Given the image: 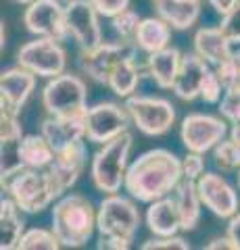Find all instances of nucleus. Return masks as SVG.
<instances>
[{"mask_svg": "<svg viewBox=\"0 0 240 250\" xmlns=\"http://www.w3.org/2000/svg\"><path fill=\"white\" fill-rule=\"evenodd\" d=\"M182 179V161L165 148H154L140 154L128 167L123 188L134 200L151 205L172 194Z\"/></svg>", "mask_w": 240, "mask_h": 250, "instance_id": "obj_1", "label": "nucleus"}, {"mask_svg": "<svg viewBox=\"0 0 240 250\" xmlns=\"http://www.w3.org/2000/svg\"><path fill=\"white\" fill-rule=\"evenodd\" d=\"M94 205L82 194H67L52 208V231L67 248H82L88 244L96 229Z\"/></svg>", "mask_w": 240, "mask_h": 250, "instance_id": "obj_2", "label": "nucleus"}, {"mask_svg": "<svg viewBox=\"0 0 240 250\" xmlns=\"http://www.w3.org/2000/svg\"><path fill=\"white\" fill-rule=\"evenodd\" d=\"M6 194L15 200L23 213L36 215L48 208L65 190L59 186L48 169H21L9 182H4Z\"/></svg>", "mask_w": 240, "mask_h": 250, "instance_id": "obj_3", "label": "nucleus"}, {"mask_svg": "<svg viewBox=\"0 0 240 250\" xmlns=\"http://www.w3.org/2000/svg\"><path fill=\"white\" fill-rule=\"evenodd\" d=\"M134 146V138L130 131H123L117 138L100 144V148L92 156L90 177L98 192L117 194L121 186L126 184L128 173V159Z\"/></svg>", "mask_w": 240, "mask_h": 250, "instance_id": "obj_4", "label": "nucleus"}, {"mask_svg": "<svg viewBox=\"0 0 240 250\" xmlns=\"http://www.w3.org/2000/svg\"><path fill=\"white\" fill-rule=\"evenodd\" d=\"M140 225V210L126 196L107 194L98 205L96 229L100 238H117L131 242Z\"/></svg>", "mask_w": 240, "mask_h": 250, "instance_id": "obj_5", "label": "nucleus"}, {"mask_svg": "<svg viewBox=\"0 0 240 250\" xmlns=\"http://www.w3.org/2000/svg\"><path fill=\"white\" fill-rule=\"evenodd\" d=\"M88 88L80 75L61 73L50 77L42 90V104L48 115H71L86 111Z\"/></svg>", "mask_w": 240, "mask_h": 250, "instance_id": "obj_6", "label": "nucleus"}, {"mask_svg": "<svg viewBox=\"0 0 240 250\" xmlns=\"http://www.w3.org/2000/svg\"><path fill=\"white\" fill-rule=\"evenodd\" d=\"M17 65L32 71L38 77L50 80L65 71L67 52L55 38H40L23 44L17 52Z\"/></svg>", "mask_w": 240, "mask_h": 250, "instance_id": "obj_7", "label": "nucleus"}, {"mask_svg": "<svg viewBox=\"0 0 240 250\" xmlns=\"http://www.w3.org/2000/svg\"><path fill=\"white\" fill-rule=\"evenodd\" d=\"M126 108L131 123L144 136H163L175 123V106L165 98L153 96H130Z\"/></svg>", "mask_w": 240, "mask_h": 250, "instance_id": "obj_8", "label": "nucleus"}, {"mask_svg": "<svg viewBox=\"0 0 240 250\" xmlns=\"http://www.w3.org/2000/svg\"><path fill=\"white\" fill-rule=\"evenodd\" d=\"M138 54L136 42L119 40L117 42H103L98 48L90 52H80V69L90 80L98 83H109V75L121 61Z\"/></svg>", "mask_w": 240, "mask_h": 250, "instance_id": "obj_9", "label": "nucleus"}, {"mask_svg": "<svg viewBox=\"0 0 240 250\" xmlns=\"http://www.w3.org/2000/svg\"><path fill=\"white\" fill-rule=\"evenodd\" d=\"M228 134L226 119L213 115H203V113H192L184 117L180 125V138L182 144L186 146L188 152H200L205 154L213 150Z\"/></svg>", "mask_w": 240, "mask_h": 250, "instance_id": "obj_10", "label": "nucleus"}, {"mask_svg": "<svg viewBox=\"0 0 240 250\" xmlns=\"http://www.w3.org/2000/svg\"><path fill=\"white\" fill-rule=\"evenodd\" d=\"M63 0H34L23 13V25L36 38H55L63 42L69 36Z\"/></svg>", "mask_w": 240, "mask_h": 250, "instance_id": "obj_11", "label": "nucleus"}, {"mask_svg": "<svg viewBox=\"0 0 240 250\" xmlns=\"http://www.w3.org/2000/svg\"><path fill=\"white\" fill-rule=\"evenodd\" d=\"M130 113L117 103H98L86 111V140L105 144L130 127Z\"/></svg>", "mask_w": 240, "mask_h": 250, "instance_id": "obj_12", "label": "nucleus"}, {"mask_svg": "<svg viewBox=\"0 0 240 250\" xmlns=\"http://www.w3.org/2000/svg\"><path fill=\"white\" fill-rule=\"evenodd\" d=\"M67 31L82 52H90L103 44V31L98 23V11L90 0H71L65 4Z\"/></svg>", "mask_w": 240, "mask_h": 250, "instance_id": "obj_13", "label": "nucleus"}, {"mask_svg": "<svg viewBox=\"0 0 240 250\" xmlns=\"http://www.w3.org/2000/svg\"><path fill=\"white\" fill-rule=\"evenodd\" d=\"M198 196L203 205L211 210L215 217L230 219L238 213V194L226 179L218 173H203L196 179Z\"/></svg>", "mask_w": 240, "mask_h": 250, "instance_id": "obj_14", "label": "nucleus"}, {"mask_svg": "<svg viewBox=\"0 0 240 250\" xmlns=\"http://www.w3.org/2000/svg\"><path fill=\"white\" fill-rule=\"evenodd\" d=\"M36 77L32 71L23 69L21 65L11 67L0 75V104L2 111L19 115L21 108L27 104L29 96L36 88Z\"/></svg>", "mask_w": 240, "mask_h": 250, "instance_id": "obj_15", "label": "nucleus"}, {"mask_svg": "<svg viewBox=\"0 0 240 250\" xmlns=\"http://www.w3.org/2000/svg\"><path fill=\"white\" fill-rule=\"evenodd\" d=\"M86 111L71 115H48L42 121V136L50 142L55 152L86 138Z\"/></svg>", "mask_w": 240, "mask_h": 250, "instance_id": "obj_16", "label": "nucleus"}, {"mask_svg": "<svg viewBox=\"0 0 240 250\" xmlns=\"http://www.w3.org/2000/svg\"><path fill=\"white\" fill-rule=\"evenodd\" d=\"M0 140H2V184L25 169L21 159V142H23V129L17 121V115L9 111L0 113Z\"/></svg>", "mask_w": 240, "mask_h": 250, "instance_id": "obj_17", "label": "nucleus"}, {"mask_svg": "<svg viewBox=\"0 0 240 250\" xmlns=\"http://www.w3.org/2000/svg\"><path fill=\"white\" fill-rule=\"evenodd\" d=\"M209 71V62L200 59L196 52H186L182 54V62L177 69L175 82H174V94L180 100L192 103L195 98L200 96V88H203L205 75Z\"/></svg>", "mask_w": 240, "mask_h": 250, "instance_id": "obj_18", "label": "nucleus"}, {"mask_svg": "<svg viewBox=\"0 0 240 250\" xmlns=\"http://www.w3.org/2000/svg\"><path fill=\"white\" fill-rule=\"evenodd\" d=\"M86 161H88V150L84 140H80V142L67 146L63 150H57L48 171L55 175V179L63 190H69L80 179L84 167H86Z\"/></svg>", "mask_w": 240, "mask_h": 250, "instance_id": "obj_19", "label": "nucleus"}, {"mask_svg": "<svg viewBox=\"0 0 240 250\" xmlns=\"http://www.w3.org/2000/svg\"><path fill=\"white\" fill-rule=\"evenodd\" d=\"M180 62H182V52L174 48V46H167L163 50L149 54V59H146V71H149L151 80L161 90H172L177 69H180Z\"/></svg>", "mask_w": 240, "mask_h": 250, "instance_id": "obj_20", "label": "nucleus"}, {"mask_svg": "<svg viewBox=\"0 0 240 250\" xmlns=\"http://www.w3.org/2000/svg\"><path fill=\"white\" fill-rule=\"evenodd\" d=\"M157 15L177 31L190 29L200 17V0H153Z\"/></svg>", "mask_w": 240, "mask_h": 250, "instance_id": "obj_21", "label": "nucleus"}, {"mask_svg": "<svg viewBox=\"0 0 240 250\" xmlns=\"http://www.w3.org/2000/svg\"><path fill=\"white\" fill-rule=\"evenodd\" d=\"M146 228L154 236H175L182 229L180 213L174 198L165 196L151 202V207L146 208Z\"/></svg>", "mask_w": 240, "mask_h": 250, "instance_id": "obj_22", "label": "nucleus"}, {"mask_svg": "<svg viewBox=\"0 0 240 250\" xmlns=\"http://www.w3.org/2000/svg\"><path fill=\"white\" fill-rule=\"evenodd\" d=\"M230 44V38L223 34L221 27H200L195 34V52L213 67H218L232 54Z\"/></svg>", "mask_w": 240, "mask_h": 250, "instance_id": "obj_23", "label": "nucleus"}, {"mask_svg": "<svg viewBox=\"0 0 240 250\" xmlns=\"http://www.w3.org/2000/svg\"><path fill=\"white\" fill-rule=\"evenodd\" d=\"M172 198L177 207V213H180L182 229L192 231L200 221V207H203V200L198 196L196 182L184 177L182 182L175 186V190L172 192Z\"/></svg>", "mask_w": 240, "mask_h": 250, "instance_id": "obj_24", "label": "nucleus"}, {"mask_svg": "<svg viewBox=\"0 0 240 250\" xmlns=\"http://www.w3.org/2000/svg\"><path fill=\"white\" fill-rule=\"evenodd\" d=\"M172 25L161 19V17H146L140 21L136 31L134 42L136 46L146 54H153L157 50H163L169 46V40H172Z\"/></svg>", "mask_w": 240, "mask_h": 250, "instance_id": "obj_25", "label": "nucleus"}, {"mask_svg": "<svg viewBox=\"0 0 240 250\" xmlns=\"http://www.w3.org/2000/svg\"><path fill=\"white\" fill-rule=\"evenodd\" d=\"M23 210L15 205L11 196H4L0 202V248L2 250H13L19 248L21 236L25 231V221L21 217Z\"/></svg>", "mask_w": 240, "mask_h": 250, "instance_id": "obj_26", "label": "nucleus"}, {"mask_svg": "<svg viewBox=\"0 0 240 250\" xmlns=\"http://www.w3.org/2000/svg\"><path fill=\"white\" fill-rule=\"evenodd\" d=\"M142 82V67L138 65L136 57H130L126 61H121L117 67L109 75V88L113 94H117L119 98H130L134 96V92L138 90V85Z\"/></svg>", "mask_w": 240, "mask_h": 250, "instance_id": "obj_27", "label": "nucleus"}, {"mask_svg": "<svg viewBox=\"0 0 240 250\" xmlns=\"http://www.w3.org/2000/svg\"><path fill=\"white\" fill-rule=\"evenodd\" d=\"M21 159H23V165L29 169H48L52 159H55V148L50 146V142L42 134L23 136Z\"/></svg>", "mask_w": 240, "mask_h": 250, "instance_id": "obj_28", "label": "nucleus"}, {"mask_svg": "<svg viewBox=\"0 0 240 250\" xmlns=\"http://www.w3.org/2000/svg\"><path fill=\"white\" fill-rule=\"evenodd\" d=\"M61 242L57 238L55 231H48V229H42V228H34V229H27L25 233L21 236L19 242V248L21 250H59Z\"/></svg>", "mask_w": 240, "mask_h": 250, "instance_id": "obj_29", "label": "nucleus"}, {"mask_svg": "<svg viewBox=\"0 0 240 250\" xmlns=\"http://www.w3.org/2000/svg\"><path fill=\"white\" fill-rule=\"evenodd\" d=\"M213 161L221 171H238L240 169V144L234 138H223L213 148Z\"/></svg>", "mask_w": 240, "mask_h": 250, "instance_id": "obj_30", "label": "nucleus"}, {"mask_svg": "<svg viewBox=\"0 0 240 250\" xmlns=\"http://www.w3.org/2000/svg\"><path fill=\"white\" fill-rule=\"evenodd\" d=\"M215 71H218L226 92H240V48L232 52L223 62H219Z\"/></svg>", "mask_w": 240, "mask_h": 250, "instance_id": "obj_31", "label": "nucleus"}, {"mask_svg": "<svg viewBox=\"0 0 240 250\" xmlns=\"http://www.w3.org/2000/svg\"><path fill=\"white\" fill-rule=\"evenodd\" d=\"M140 17H138L136 11L131 9H126L121 11L119 15H115L111 19V25L115 29V34H117L121 40H134L136 38V31H138V25H140Z\"/></svg>", "mask_w": 240, "mask_h": 250, "instance_id": "obj_32", "label": "nucleus"}, {"mask_svg": "<svg viewBox=\"0 0 240 250\" xmlns=\"http://www.w3.org/2000/svg\"><path fill=\"white\" fill-rule=\"evenodd\" d=\"M223 94H226V88H223L218 71H215V69L213 71L209 69L207 75H205L203 88H200V98H203L207 104H218L219 100L223 98Z\"/></svg>", "mask_w": 240, "mask_h": 250, "instance_id": "obj_33", "label": "nucleus"}, {"mask_svg": "<svg viewBox=\"0 0 240 250\" xmlns=\"http://www.w3.org/2000/svg\"><path fill=\"white\" fill-rule=\"evenodd\" d=\"M142 250H190V244L182 236H154L153 240L144 242L140 246Z\"/></svg>", "mask_w": 240, "mask_h": 250, "instance_id": "obj_34", "label": "nucleus"}, {"mask_svg": "<svg viewBox=\"0 0 240 250\" xmlns=\"http://www.w3.org/2000/svg\"><path fill=\"white\" fill-rule=\"evenodd\" d=\"M219 113L230 123H240V92H226L219 100Z\"/></svg>", "mask_w": 240, "mask_h": 250, "instance_id": "obj_35", "label": "nucleus"}, {"mask_svg": "<svg viewBox=\"0 0 240 250\" xmlns=\"http://www.w3.org/2000/svg\"><path fill=\"white\" fill-rule=\"evenodd\" d=\"M219 27H221L223 34L230 38V42L240 44V2H238L230 13L221 15Z\"/></svg>", "mask_w": 240, "mask_h": 250, "instance_id": "obj_36", "label": "nucleus"}, {"mask_svg": "<svg viewBox=\"0 0 240 250\" xmlns=\"http://www.w3.org/2000/svg\"><path fill=\"white\" fill-rule=\"evenodd\" d=\"M182 171H184L186 179L196 182V179L205 173V159H203V154H200V152H188L182 159Z\"/></svg>", "mask_w": 240, "mask_h": 250, "instance_id": "obj_37", "label": "nucleus"}, {"mask_svg": "<svg viewBox=\"0 0 240 250\" xmlns=\"http://www.w3.org/2000/svg\"><path fill=\"white\" fill-rule=\"evenodd\" d=\"M90 2L94 4L100 17H109V19H113L115 15H119L130 6V0H90Z\"/></svg>", "mask_w": 240, "mask_h": 250, "instance_id": "obj_38", "label": "nucleus"}, {"mask_svg": "<svg viewBox=\"0 0 240 250\" xmlns=\"http://www.w3.org/2000/svg\"><path fill=\"white\" fill-rule=\"evenodd\" d=\"M100 250H128L131 246V242L126 240H117V238H98V244Z\"/></svg>", "mask_w": 240, "mask_h": 250, "instance_id": "obj_39", "label": "nucleus"}, {"mask_svg": "<svg viewBox=\"0 0 240 250\" xmlns=\"http://www.w3.org/2000/svg\"><path fill=\"white\" fill-rule=\"evenodd\" d=\"M228 236L230 240L234 242L236 250H240V213H236L234 217H230V223H228Z\"/></svg>", "mask_w": 240, "mask_h": 250, "instance_id": "obj_40", "label": "nucleus"}, {"mask_svg": "<svg viewBox=\"0 0 240 250\" xmlns=\"http://www.w3.org/2000/svg\"><path fill=\"white\" fill-rule=\"evenodd\" d=\"M209 4L213 6V11L215 13H219V15H226V13H230L234 6L240 2V0H207Z\"/></svg>", "mask_w": 240, "mask_h": 250, "instance_id": "obj_41", "label": "nucleus"}, {"mask_svg": "<svg viewBox=\"0 0 240 250\" xmlns=\"http://www.w3.org/2000/svg\"><path fill=\"white\" fill-rule=\"evenodd\" d=\"M207 250H215V248H221V250H236V246H234V242L230 240V236L226 233L223 238H215V240H211L209 244L205 246Z\"/></svg>", "mask_w": 240, "mask_h": 250, "instance_id": "obj_42", "label": "nucleus"}, {"mask_svg": "<svg viewBox=\"0 0 240 250\" xmlns=\"http://www.w3.org/2000/svg\"><path fill=\"white\" fill-rule=\"evenodd\" d=\"M230 138H234L236 142L240 144V123H232V129H230Z\"/></svg>", "mask_w": 240, "mask_h": 250, "instance_id": "obj_43", "label": "nucleus"}, {"mask_svg": "<svg viewBox=\"0 0 240 250\" xmlns=\"http://www.w3.org/2000/svg\"><path fill=\"white\" fill-rule=\"evenodd\" d=\"M13 2H17V4H32L34 0H13Z\"/></svg>", "mask_w": 240, "mask_h": 250, "instance_id": "obj_44", "label": "nucleus"}, {"mask_svg": "<svg viewBox=\"0 0 240 250\" xmlns=\"http://www.w3.org/2000/svg\"><path fill=\"white\" fill-rule=\"evenodd\" d=\"M238 188H240V169H238Z\"/></svg>", "mask_w": 240, "mask_h": 250, "instance_id": "obj_45", "label": "nucleus"}, {"mask_svg": "<svg viewBox=\"0 0 240 250\" xmlns=\"http://www.w3.org/2000/svg\"><path fill=\"white\" fill-rule=\"evenodd\" d=\"M63 2H71V0H63Z\"/></svg>", "mask_w": 240, "mask_h": 250, "instance_id": "obj_46", "label": "nucleus"}]
</instances>
